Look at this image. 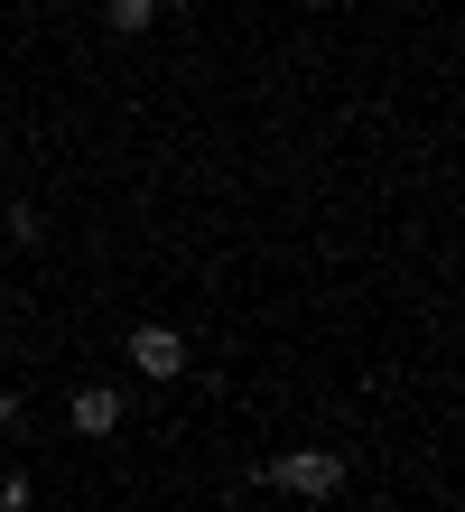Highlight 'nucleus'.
Here are the masks:
<instances>
[{"instance_id":"obj_1","label":"nucleus","mask_w":465,"mask_h":512,"mask_svg":"<svg viewBox=\"0 0 465 512\" xmlns=\"http://www.w3.org/2000/svg\"><path fill=\"white\" fill-rule=\"evenodd\" d=\"M261 475L279 494H298V503H335V494H345V447H279Z\"/></svg>"},{"instance_id":"obj_2","label":"nucleus","mask_w":465,"mask_h":512,"mask_svg":"<svg viewBox=\"0 0 465 512\" xmlns=\"http://www.w3.org/2000/svg\"><path fill=\"white\" fill-rule=\"evenodd\" d=\"M121 354H131L140 382H186V336H177V326H159V317L131 326V345H121Z\"/></svg>"},{"instance_id":"obj_3","label":"nucleus","mask_w":465,"mask_h":512,"mask_svg":"<svg viewBox=\"0 0 465 512\" xmlns=\"http://www.w3.org/2000/svg\"><path fill=\"white\" fill-rule=\"evenodd\" d=\"M66 419H75V438H112L121 419H131V401H121V382H75Z\"/></svg>"},{"instance_id":"obj_4","label":"nucleus","mask_w":465,"mask_h":512,"mask_svg":"<svg viewBox=\"0 0 465 512\" xmlns=\"http://www.w3.org/2000/svg\"><path fill=\"white\" fill-rule=\"evenodd\" d=\"M103 19H112V38H140V28L159 19V0H103Z\"/></svg>"},{"instance_id":"obj_5","label":"nucleus","mask_w":465,"mask_h":512,"mask_svg":"<svg viewBox=\"0 0 465 512\" xmlns=\"http://www.w3.org/2000/svg\"><path fill=\"white\" fill-rule=\"evenodd\" d=\"M0 233H10V243H19V252H38V233H47V224H38V205H28V196H19V205H10V215H0Z\"/></svg>"},{"instance_id":"obj_6","label":"nucleus","mask_w":465,"mask_h":512,"mask_svg":"<svg viewBox=\"0 0 465 512\" xmlns=\"http://www.w3.org/2000/svg\"><path fill=\"white\" fill-rule=\"evenodd\" d=\"M38 503V485H28V475H0V512H28Z\"/></svg>"},{"instance_id":"obj_7","label":"nucleus","mask_w":465,"mask_h":512,"mask_svg":"<svg viewBox=\"0 0 465 512\" xmlns=\"http://www.w3.org/2000/svg\"><path fill=\"white\" fill-rule=\"evenodd\" d=\"M19 429V391H0V438H10Z\"/></svg>"},{"instance_id":"obj_8","label":"nucleus","mask_w":465,"mask_h":512,"mask_svg":"<svg viewBox=\"0 0 465 512\" xmlns=\"http://www.w3.org/2000/svg\"><path fill=\"white\" fill-rule=\"evenodd\" d=\"M0 317H10V280H0Z\"/></svg>"},{"instance_id":"obj_9","label":"nucleus","mask_w":465,"mask_h":512,"mask_svg":"<svg viewBox=\"0 0 465 512\" xmlns=\"http://www.w3.org/2000/svg\"><path fill=\"white\" fill-rule=\"evenodd\" d=\"M38 10H66V0H38Z\"/></svg>"}]
</instances>
